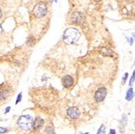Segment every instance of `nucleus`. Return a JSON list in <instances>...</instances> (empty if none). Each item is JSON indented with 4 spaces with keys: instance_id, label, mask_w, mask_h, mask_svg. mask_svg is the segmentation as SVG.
<instances>
[{
    "instance_id": "obj_1",
    "label": "nucleus",
    "mask_w": 135,
    "mask_h": 134,
    "mask_svg": "<svg viewBox=\"0 0 135 134\" xmlns=\"http://www.w3.org/2000/svg\"><path fill=\"white\" fill-rule=\"evenodd\" d=\"M80 37V32L78 29L74 27H69L64 32L63 34V40L65 43L71 45V44L75 43Z\"/></svg>"
},
{
    "instance_id": "obj_2",
    "label": "nucleus",
    "mask_w": 135,
    "mask_h": 134,
    "mask_svg": "<svg viewBox=\"0 0 135 134\" xmlns=\"http://www.w3.org/2000/svg\"><path fill=\"white\" fill-rule=\"evenodd\" d=\"M18 125L20 128H21L23 130H29L30 128L33 126V119L31 115H21V116L19 118Z\"/></svg>"
},
{
    "instance_id": "obj_3",
    "label": "nucleus",
    "mask_w": 135,
    "mask_h": 134,
    "mask_svg": "<svg viewBox=\"0 0 135 134\" xmlns=\"http://www.w3.org/2000/svg\"><path fill=\"white\" fill-rule=\"evenodd\" d=\"M46 13H47V7H46V4L43 2L37 3L32 9V14L36 18L44 17L46 15Z\"/></svg>"
},
{
    "instance_id": "obj_4",
    "label": "nucleus",
    "mask_w": 135,
    "mask_h": 134,
    "mask_svg": "<svg viewBox=\"0 0 135 134\" xmlns=\"http://www.w3.org/2000/svg\"><path fill=\"white\" fill-rule=\"evenodd\" d=\"M107 89L105 87H99L95 93V99L96 102L101 103L104 100L107 95Z\"/></svg>"
},
{
    "instance_id": "obj_5",
    "label": "nucleus",
    "mask_w": 135,
    "mask_h": 134,
    "mask_svg": "<svg viewBox=\"0 0 135 134\" xmlns=\"http://www.w3.org/2000/svg\"><path fill=\"white\" fill-rule=\"evenodd\" d=\"M71 20L73 23H75V24H81L84 22L85 18H84V16L83 15L82 13L76 11V12H74L71 15Z\"/></svg>"
},
{
    "instance_id": "obj_6",
    "label": "nucleus",
    "mask_w": 135,
    "mask_h": 134,
    "mask_svg": "<svg viewBox=\"0 0 135 134\" xmlns=\"http://www.w3.org/2000/svg\"><path fill=\"white\" fill-rule=\"evenodd\" d=\"M62 85H63L65 87L69 88V87H71L73 86L74 78H72L71 75H66V76H64V77L62 78Z\"/></svg>"
},
{
    "instance_id": "obj_7",
    "label": "nucleus",
    "mask_w": 135,
    "mask_h": 134,
    "mask_svg": "<svg viewBox=\"0 0 135 134\" xmlns=\"http://www.w3.org/2000/svg\"><path fill=\"white\" fill-rule=\"evenodd\" d=\"M79 111L76 107H71L67 110V115L72 119H77L79 116Z\"/></svg>"
},
{
    "instance_id": "obj_8",
    "label": "nucleus",
    "mask_w": 135,
    "mask_h": 134,
    "mask_svg": "<svg viewBox=\"0 0 135 134\" xmlns=\"http://www.w3.org/2000/svg\"><path fill=\"white\" fill-rule=\"evenodd\" d=\"M127 122H128V117L126 115L124 114L122 115V119H121V121L120 126H119L121 133H124V130H125V126H126V124H127Z\"/></svg>"
},
{
    "instance_id": "obj_9",
    "label": "nucleus",
    "mask_w": 135,
    "mask_h": 134,
    "mask_svg": "<svg viewBox=\"0 0 135 134\" xmlns=\"http://www.w3.org/2000/svg\"><path fill=\"white\" fill-rule=\"evenodd\" d=\"M44 124V121L41 117H36L35 121H33V128L34 129H39L41 126L43 125Z\"/></svg>"
},
{
    "instance_id": "obj_10",
    "label": "nucleus",
    "mask_w": 135,
    "mask_h": 134,
    "mask_svg": "<svg viewBox=\"0 0 135 134\" xmlns=\"http://www.w3.org/2000/svg\"><path fill=\"white\" fill-rule=\"evenodd\" d=\"M9 91L8 89H2L0 90V101H4L7 99L9 95Z\"/></svg>"
},
{
    "instance_id": "obj_11",
    "label": "nucleus",
    "mask_w": 135,
    "mask_h": 134,
    "mask_svg": "<svg viewBox=\"0 0 135 134\" xmlns=\"http://www.w3.org/2000/svg\"><path fill=\"white\" fill-rule=\"evenodd\" d=\"M134 90H133L132 87H129V89H128V91L126 92V95H125V99H126L127 101H131L133 98H134Z\"/></svg>"
},
{
    "instance_id": "obj_12",
    "label": "nucleus",
    "mask_w": 135,
    "mask_h": 134,
    "mask_svg": "<svg viewBox=\"0 0 135 134\" xmlns=\"http://www.w3.org/2000/svg\"><path fill=\"white\" fill-rule=\"evenodd\" d=\"M135 82V70L133 71V74L131 75V77L129 78V87H132L133 85H134V83Z\"/></svg>"
},
{
    "instance_id": "obj_13",
    "label": "nucleus",
    "mask_w": 135,
    "mask_h": 134,
    "mask_svg": "<svg viewBox=\"0 0 135 134\" xmlns=\"http://www.w3.org/2000/svg\"><path fill=\"white\" fill-rule=\"evenodd\" d=\"M128 77H129V73H125L124 75H123L122 77V80H121V85L122 86H124V85L125 84V82H126V81L128 79Z\"/></svg>"
},
{
    "instance_id": "obj_14",
    "label": "nucleus",
    "mask_w": 135,
    "mask_h": 134,
    "mask_svg": "<svg viewBox=\"0 0 135 134\" xmlns=\"http://www.w3.org/2000/svg\"><path fill=\"white\" fill-rule=\"evenodd\" d=\"M106 131H105V125H104V124H102V125L99 127L98 132H97L96 134H105Z\"/></svg>"
},
{
    "instance_id": "obj_15",
    "label": "nucleus",
    "mask_w": 135,
    "mask_h": 134,
    "mask_svg": "<svg viewBox=\"0 0 135 134\" xmlns=\"http://www.w3.org/2000/svg\"><path fill=\"white\" fill-rule=\"evenodd\" d=\"M102 54H104V56H113V52L111 51V50L108 49L107 50L106 48H104V52L102 53Z\"/></svg>"
},
{
    "instance_id": "obj_16",
    "label": "nucleus",
    "mask_w": 135,
    "mask_h": 134,
    "mask_svg": "<svg viewBox=\"0 0 135 134\" xmlns=\"http://www.w3.org/2000/svg\"><path fill=\"white\" fill-rule=\"evenodd\" d=\"M21 99H22V93H20L18 95V97H17V100H16V102H15L16 104H17L19 102H20V101H21Z\"/></svg>"
},
{
    "instance_id": "obj_17",
    "label": "nucleus",
    "mask_w": 135,
    "mask_h": 134,
    "mask_svg": "<svg viewBox=\"0 0 135 134\" xmlns=\"http://www.w3.org/2000/svg\"><path fill=\"white\" fill-rule=\"evenodd\" d=\"M128 42H129V44L130 46L133 45V43H134V38H133V37H130V38L129 39V40H128Z\"/></svg>"
},
{
    "instance_id": "obj_18",
    "label": "nucleus",
    "mask_w": 135,
    "mask_h": 134,
    "mask_svg": "<svg viewBox=\"0 0 135 134\" xmlns=\"http://www.w3.org/2000/svg\"><path fill=\"white\" fill-rule=\"evenodd\" d=\"M6 132H7V129L6 128H1V127H0V133H6Z\"/></svg>"
},
{
    "instance_id": "obj_19",
    "label": "nucleus",
    "mask_w": 135,
    "mask_h": 134,
    "mask_svg": "<svg viewBox=\"0 0 135 134\" xmlns=\"http://www.w3.org/2000/svg\"><path fill=\"white\" fill-rule=\"evenodd\" d=\"M108 134H116V130L115 129H110Z\"/></svg>"
},
{
    "instance_id": "obj_20",
    "label": "nucleus",
    "mask_w": 135,
    "mask_h": 134,
    "mask_svg": "<svg viewBox=\"0 0 135 134\" xmlns=\"http://www.w3.org/2000/svg\"><path fill=\"white\" fill-rule=\"evenodd\" d=\"M10 109H11V107H8L7 108H6L5 113H7V112H9V111H10Z\"/></svg>"
},
{
    "instance_id": "obj_21",
    "label": "nucleus",
    "mask_w": 135,
    "mask_h": 134,
    "mask_svg": "<svg viewBox=\"0 0 135 134\" xmlns=\"http://www.w3.org/2000/svg\"><path fill=\"white\" fill-rule=\"evenodd\" d=\"M2 32H3V27H2V25L0 24V34H1Z\"/></svg>"
},
{
    "instance_id": "obj_22",
    "label": "nucleus",
    "mask_w": 135,
    "mask_h": 134,
    "mask_svg": "<svg viewBox=\"0 0 135 134\" xmlns=\"http://www.w3.org/2000/svg\"><path fill=\"white\" fill-rule=\"evenodd\" d=\"M2 17V11H1V9H0V18Z\"/></svg>"
},
{
    "instance_id": "obj_23",
    "label": "nucleus",
    "mask_w": 135,
    "mask_h": 134,
    "mask_svg": "<svg viewBox=\"0 0 135 134\" xmlns=\"http://www.w3.org/2000/svg\"><path fill=\"white\" fill-rule=\"evenodd\" d=\"M94 1H95V2H100V1H102V0H94Z\"/></svg>"
},
{
    "instance_id": "obj_24",
    "label": "nucleus",
    "mask_w": 135,
    "mask_h": 134,
    "mask_svg": "<svg viewBox=\"0 0 135 134\" xmlns=\"http://www.w3.org/2000/svg\"><path fill=\"white\" fill-rule=\"evenodd\" d=\"M80 134H83V133H80ZM84 134H89L88 133H84Z\"/></svg>"
},
{
    "instance_id": "obj_25",
    "label": "nucleus",
    "mask_w": 135,
    "mask_h": 134,
    "mask_svg": "<svg viewBox=\"0 0 135 134\" xmlns=\"http://www.w3.org/2000/svg\"><path fill=\"white\" fill-rule=\"evenodd\" d=\"M134 39H135V33L134 34Z\"/></svg>"
},
{
    "instance_id": "obj_26",
    "label": "nucleus",
    "mask_w": 135,
    "mask_h": 134,
    "mask_svg": "<svg viewBox=\"0 0 135 134\" xmlns=\"http://www.w3.org/2000/svg\"><path fill=\"white\" fill-rule=\"evenodd\" d=\"M134 124H135V123H134Z\"/></svg>"
}]
</instances>
